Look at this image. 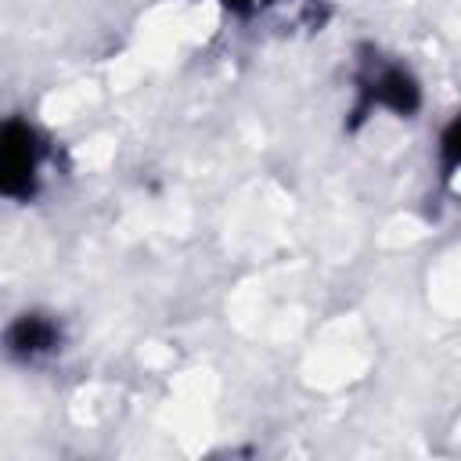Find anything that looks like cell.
I'll return each mask as SVG.
<instances>
[{"instance_id":"2","label":"cell","mask_w":461,"mask_h":461,"mask_svg":"<svg viewBox=\"0 0 461 461\" xmlns=\"http://www.w3.org/2000/svg\"><path fill=\"white\" fill-rule=\"evenodd\" d=\"M425 104L421 79L414 68L396 58L367 47V54L357 58L353 68V101H349V122L393 115V119H414Z\"/></svg>"},{"instance_id":"3","label":"cell","mask_w":461,"mask_h":461,"mask_svg":"<svg viewBox=\"0 0 461 461\" xmlns=\"http://www.w3.org/2000/svg\"><path fill=\"white\" fill-rule=\"evenodd\" d=\"M68 349V324L58 310L22 306L0 324V357L18 371H43Z\"/></svg>"},{"instance_id":"1","label":"cell","mask_w":461,"mask_h":461,"mask_svg":"<svg viewBox=\"0 0 461 461\" xmlns=\"http://www.w3.org/2000/svg\"><path fill=\"white\" fill-rule=\"evenodd\" d=\"M61 176V144L29 115L0 119V202L36 205Z\"/></svg>"},{"instance_id":"4","label":"cell","mask_w":461,"mask_h":461,"mask_svg":"<svg viewBox=\"0 0 461 461\" xmlns=\"http://www.w3.org/2000/svg\"><path fill=\"white\" fill-rule=\"evenodd\" d=\"M227 18L241 22V25H252V22H267V18H277L285 14L288 7L303 4V0H212Z\"/></svg>"}]
</instances>
